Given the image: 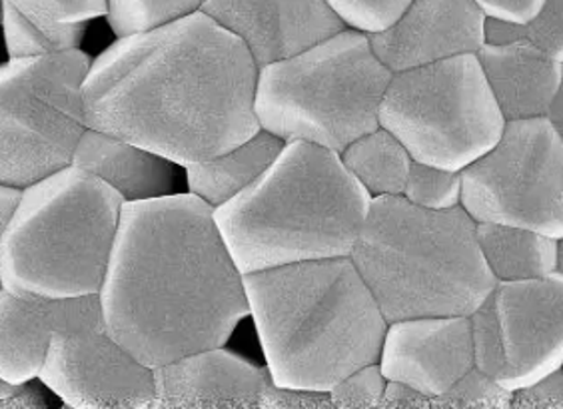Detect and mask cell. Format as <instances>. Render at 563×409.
Wrapping results in <instances>:
<instances>
[{
	"label": "cell",
	"instance_id": "8992f818",
	"mask_svg": "<svg viewBox=\"0 0 563 409\" xmlns=\"http://www.w3.org/2000/svg\"><path fill=\"white\" fill-rule=\"evenodd\" d=\"M124 200L109 184L66 166L22 190L0 242V278L16 296L98 294Z\"/></svg>",
	"mask_w": 563,
	"mask_h": 409
},
{
	"label": "cell",
	"instance_id": "3957f363",
	"mask_svg": "<svg viewBox=\"0 0 563 409\" xmlns=\"http://www.w3.org/2000/svg\"><path fill=\"white\" fill-rule=\"evenodd\" d=\"M244 290L278 388L330 391L378 364L388 320L350 256L250 272Z\"/></svg>",
	"mask_w": 563,
	"mask_h": 409
},
{
	"label": "cell",
	"instance_id": "f1b7e54d",
	"mask_svg": "<svg viewBox=\"0 0 563 409\" xmlns=\"http://www.w3.org/2000/svg\"><path fill=\"white\" fill-rule=\"evenodd\" d=\"M386 386L388 379L382 374L379 364H369L338 382L328 394L338 409L379 408Z\"/></svg>",
	"mask_w": 563,
	"mask_h": 409
},
{
	"label": "cell",
	"instance_id": "9c48e42d",
	"mask_svg": "<svg viewBox=\"0 0 563 409\" xmlns=\"http://www.w3.org/2000/svg\"><path fill=\"white\" fill-rule=\"evenodd\" d=\"M82 51L11 58L0 65V184L26 188L70 166L88 129Z\"/></svg>",
	"mask_w": 563,
	"mask_h": 409
},
{
	"label": "cell",
	"instance_id": "8fae6325",
	"mask_svg": "<svg viewBox=\"0 0 563 409\" xmlns=\"http://www.w3.org/2000/svg\"><path fill=\"white\" fill-rule=\"evenodd\" d=\"M476 367L509 391L563 367V274L498 281L470 316Z\"/></svg>",
	"mask_w": 563,
	"mask_h": 409
},
{
	"label": "cell",
	"instance_id": "4316f807",
	"mask_svg": "<svg viewBox=\"0 0 563 409\" xmlns=\"http://www.w3.org/2000/svg\"><path fill=\"white\" fill-rule=\"evenodd\" d=\"M514 391L504 388L499 382L482 369L472 367L466 376L460 377L452 388L442 396L430 399L435 409H506L511 408Z\"/></svg>",
	"mask_w": 563,
	"mask_h": 409
},
{
	"label": "cell",
	"instance_id": "8d00e7d4",
	"mask_svg": "<svg viewBox=\"0 0 563 409\" xmlns=\"http://www.w3.org/2000/svg\"><path fill=\"white\" fill-rule=\"evenodd\" d=\"M550 119L555 124V129L560 130L563 139V87L560 97H558L555 104H553L552 112H550Z\"/></svg>",
	"mask_w": 563,
	"mask_h": 409
},
{
	"label": "cell",
	"instance_id": "f546056e",
	"mask_svg": "<svg viewBox=\"0 0 563 409\" xmlns=\"http://www.w3.org/2000/svg\"><path fill=\"white\" fill-rule=\"evenodd\" d=\"M14 9L36 21L82 24L109 14V0H9Z\"/></svg>",
	"mask_w": 563,
	"mask_h": 409
},
{
	"label": "cell",
	"instance_id": "ba28073f",
	"mask_svg": "<svg viewBox=\"0 0 563 409\" xmlns=\"http://www.w3.org/2000/svg\"><path fill=\"white\" fill-rule=\"evenodd\" d=\"M379 126L406 146L412 161L462 173L496 146L506 117L477 54H460L394 73Z\"/></svg>",
	"mask_w": 563,
	"mask_h": 409
},
{
	"label": "cell",
	"instance_id": "4fadbf2b",
	"mask_svg": "<svg viewBox=\"0 0 563 409\" xmlns=\"http://www.w3.org/2000/svg\"><path fill=\"white\" fill-rule=\"evenodd\" d=\"M379 369L432 399L476 367L470 316H423L388 323Z\"/></svg>",
	"mask_w": 563,
	"mask_h": 409
},
{
	"label": "cell",
	"instance_id": "5b68a950",
	"mask_svg": "<svg viewBox=\"0 0 563 409\" xmlns=\"http://www.w3.org/2000/svg\"><path fill=\"white\" fill-rule=\"evenodd\" d=\"M464 206L428 210L404 196L372 198L350 259L388 323L472 316L498 280Z\"/></svg>",
	"mask_w": 563,
	"mask_h": 409
},
{
	"label": "cell",
	"instance_id": "e575fe53",
	"mask_svg": "<svg viewBox=\"0 0 563 409\" xmlns=\"http://www.w3.org/2000/svg\"><path fill=\"white\" fill-rule=\"evenodd\" d=\"M379 408L426 409L430 408V398H428L426 394H422V391L410 388V386H406V384H400V382H388V386H386V391H384V398H382Z\"/></svg>",
	"mask_w": 563,
	"mask_h": 409
},
{
	"label": "cell",
	"instance_id": "ab89813d",
	"mask_svg": "<svg viewBox=\"0 0 563 409\" xmlns=\"http://www.w3.org/2000/svg\"><path fill=\"white\" fill-rule=\"evenodd\" d=\"M0 290H4V286H2V278H0Z\"/></svg>",
	"mask_w": 563,
	"mask_h": 409
},
{
	"label": "cell",
	"instance_id": "d590c367",
	"mask_svg": "<svg viewBox=\"0 0 563 409\" xmlns=\"http://www.w3.org/2000/svg\"><path fill=\"white\" fill-rule=\"evenodd\" d=\"M22 188H14L9 184H0V242L7 232V226L14 215L16 206L21 202Z\"/></svg>",
	"mask_w": 563,
	"mask_h": 409
},
{
	"label": "cell",
	"instance_id": "5bb4252c",
	"mask_svg": "<svg viewBox=\"0 0 563 409\" xmlns=\"http://www.w3.org/2000/svg\"><path fill=\"white\" fill-rule=\"evenodd\" d=\"M200 11L239 36L258 68L346 29L325 0H202Z\"/></svg>",
	"mask_w": 563,
	"mask_h": 409
},
{
	"label": "cell",
	"instance_id": "cb8c5ba5",
	"mask_svg": "<svg viewBox=\"0 0 563 409\" xmlns=\"http://www.w3.org/2000/svg\"><path fill=\"white\" fill-rule=\"evenodd\" d=\"M202 0H109V24L114 34L131 36L200 11Z\"/></svg>",
	"mask_w": 563,
	"mask_h": 409
},
{
	"label": "cell",
	"instance_id": "7c38bea8",
	"mask_svg": "<svg viewBox=\"0 0 563 409\" xmlns=\"http://www.w3.org/2000/svg\"><path fill=\"white\" fill-rule=\"evenodd\" d=\"M41 382L75 409H144L154 401L152 367L107 332L104 322L56 332Z\"/></svg>",
	"mask_w": 563,
	"mask_h": 409
},
{
	"label": "cell",
	"instance_id": "603a6c76",
	"mask_svg": "<svg viewBox=\"0 0 563 409\" xmlns=\"http://www.w3.org/2000/svg\"><path fill=\"white\" fill-rule=\"evenodd\" d=\"M2 29L4 43L11 58H29L43 54L75 51L82 43L87 22L82 24H60V22L36 21L9 0H2Z\"/></svg>",
	"mask_w": 563,
	"mask_h": 409
},
{
	"label": "cell",
	"instance_id": "74e56055",
	"mask_svg": "<svg viewBox=\"0 0 563 409\" xmlns=\"http://www.w3.org/2000/svg\"><path fill=\"white\" fill-rule=\"evenodd\" d=\"M555 272L563 274V237L558 240V268H555Z\"/></svg>",
	"mask_w": 563,
	"mask_h": 409
},
{
	"label": "cell",
	"instance_id": "d4e9b609",
	"mask_svg": "<svg viewBox=\"0 0 563 409\" xmlns=\"http://www.w3.org/2000/svg\"><path fill=\"white\" fill-rule=\"evenodd\" d=\"M523 38L563 65V0H543L542 9L528 24L486 22V43Z\"/></svg>",
	"mask_w": 563,
	"mask_h": 409
},
{
	"label": "cell",
	"instance_id": "44dd1931",
	"mask_svg": "<svg viewBox=\"0 0 563 409\" xmlns=\"http://www.w3.org/2000/svg\"><path fill=\"white\" fill-rule=\"evenodd\" d=\"M477 244L498 281L536 280L558 268V240L528 228L477 222Z\"/></svg>",
	"mask_w": 563,
	"mask_h": 409
},
{
	"label": "cell",
	"instance_id": "836d02e7",
	"mask_svg": "<svg viewBox=\"0 0 563 409\" xmlns=\"http://www.w3.org/2000/svg\"><path fill=\"white\" fill-rule=\"evenodd\" d=\"M46 408V398L43 391L24 384H12L9 379L0 377V409H41Z\"/></svg>",
	"mask_w": 563,
	"mask_h": 409
},
{
	"label": "cell",
	"instance_id": "277c9868",
	"mask_svg": "<svg viewBox=\"0 0 563 409\" xmlns=\"http://www.w3.org/2000/svg\"><path fill=\"white\" fill-rule=\"evenodd\" d=\"M372 204L338 152L288 142L258 180L214 208L242 274L350 256Z\"/></svg>",
	"mask_w": 563,
	"mask_h": 409
},
{
	"label": "cell",
	"instance_id": "1f68e13d",
	"mask_svg": "<svg viewBox=\"0 0 563 409\" xmlns=\"http://www.w3.org/2000/svg\"><path fill=\"white\" fill-rule=\"evenodd\" d=\"M332 399L328 391L312 389L278 388L272 382L271 388L262 396L261 409H330Z\"/></svg>",
	"mask_w": 563,
	"mask_h": 409
},
{
	"label": "cell",
	"instance_id": "4dcf8cb0",
	"mask_svg": "<svg viewBox=\"0 0 563 409\" xmlns=\"http://www.w3.org/2000/svg\"><path fill=\"white\" fill-rule=\"evenodd\" d=\"M511 408L516 409H563V367L530 388L514 391Z\"/></svg>",
	"mask_w": 563,
	"mask_h": 409
},
{
	"label": "cell",
	"instance_id": "30bf717a",
	"mask_svg": "<svg viewBox=\"0 0 563 409\" xmlns=\"http://www.w3.org/2000/svg\"><path fill=\"white\" fill-rule=\"evenodd\" d=\"M460 174L476 222L563 237V139L550 117L506 120L496 146Z\"/></svg>",
	"mask_w": 563,
	"mask_h": 409
},
{
	"label": "cell",
	"instance_id": "ffe728a7",
	"mask_svg": "<svg viewBox=\"0 0 563 409\" xmlns=\"http://www.w3.org/2000/svg\"><path fill=\"white\" fill-rule=\"evenodd\" d=\"M284 146L286 142L261 129L232 151L186 164L190 195L198 196L212 208L227 204L271 168Z\"/></svg>",
	"mask_w": 563,
	"mask_h": 409
},
{
	"label": "cell",
	"instance_id": "9a60e30c",
	"mask_svg": "<svg viewBox=\"0 0 563 409\" xmlns=\"http://www.w3.org/2000/svg\"><path fill=\"white\" fill-rule=\"evenodd\" d=\"M486 14L474 0H413L388 31L372 34L374 53L391 73L433 65L486 44Z\"/></svg>",
	"mask_w": 563,
	"mask_h": 409
},
{
	"label": "cell",
	"instance_id": "484cf974",
	"mask_svg": "<svg viewBox=\"0 0 563 409\" xmlns=\"http://www.w3.org/2000/svg\"><path fill=\"white\" fill-rule=\"evenodd\" d=\"M401 196L428 210H450L462 206V174L412 161Z\"/></svg>",
	"mask_w": 563,
	"mask_h": 409
},
{
	"label": "cell",
	"instance_id": "83f0119b",
	"mask_svg": "<svg viewBox=\"0 0 563 409\" xmlns=\"http://www.w3.org/2000/svg\"><path fill=\"white\" fill-rule=\"evenodd\" d=\"M413 0H325L344 26L356 33L372 34L388 31Z\"/></svg>",
	"mask_w": 563,
	"mask_h": 409
},
{
	"label": "cell",
	"instance_id": "52a82bcc",
	"mask_svg": "<svg viewBox=\"0 0 563 409\" xmlns=\"http://www.w3.org/2000/svg\"><path fill=\"white\" fill-rule=\"evenodd\" d=\"M391 73L369 36L344 29L280 63L258 68L254 110L262 130L286 142L340 152L379 129Z\"/></svg>",
	"mask_w": 563,
	"mask_h": 409
},
{
	"label": "cell",
	"instance_id": "2e32d148",
	"mask_svg": "<svg viewBox=\"0 0 563 409\" xmlns=\"http://www.w3.org/2000/svg\"><path fill=\"white\" fill-rule=\"evenodd\" d=\"M154 409L261 408L272 386L268 369L250 364L234 352L210 347L152 369Z\"/></svg>",
	"mask_w": 563,
	"mask_h": 409
},
{
	"label": "cell",
	"instance_id": "e0dca14e",
	"mask_svg": "<svg viewBox=\"0 0 563 409\" xmlns=\"http://www.w3.org/2000/svg\"><path fill=\"white\" fill-rule=\"evenodd\" d=\"M104 322L98 294L76 298L16 296L0 290V377L24 384L38 377L56 332Z\"/></svg>",
	"mask_w": 563,
	"mask_h": 409
},
{
	"label": "cell",
	"instance_id": "ac0fdd59",
	"mask_svg": "<svg viewBox=\"0 0 563 409\" xmlns=\"http://www.w3.org/2000/svg\"><path fill=\"white\" fill-rule=\"evenodd\" d=\"M476 54L506 120L550 117L562 92V63L523 38L486 43Z\"/></svg>",
	"mask_w": 563,
	"mask_h": 409
},
{
	"label": "cell",
	"instance_id": "7402d4cb",
	"mask_svg": "<svg viewBox=\"0 0 563 409\" xmlns=\"http://www.w3.org/2000/svg\"><path fill=\"white\" fill-rule=\"evenodd\" d=\"M340 158L372 198L401 196L412 166L410 152L382 126L347 144Z\"/></svg>",
	"mask_w": 563,
	"mask_h": 409
},
{
	"label": "cell",
	"instance_id": "f35d334b",
	"mask_svg": "<svg viewBox=\"0 0 563 409\" xmlns=\"http://www.w3.org/2000/svg\"><path fill=\"white\" fill-rule=\"evenodd\" d=\"M0 22H2V0H0Z\"/></svg>",
	"mask_w": 563,
	"mask_h": 409
},
{
	"label": "cell",
	"instance_id": "d6a6232c",
	"mask_svg": "<svg viewBox=\"0 0 563 409\" xmlns=\"http://www.w3.org/2000/svg\"><path fill=\"white\" fill-rule=\"evenodd\" d=\"M489 21L528 24L540 12L543 0H474Z\"/></svg>",
	"mask_w": 563,
	"mask_h": 409
},
{
	"label": "cell",
	"instance_id": "d6986e66",
	"mask_svg": "<svg viewBox=\"0 0 563 409\" xmlns=\"http://www.w3.org/2000/svg\"><path fill=\"white\" fill-rule=\"evenodd\" d=\"M70 164L109 184L124 202L173 195V162L100 130H85Z\"/></svg>",
	"mask_w": 563,
	"mask_h": 409
},
{
	"label": "cell",
	"instance_id": "6da1fadb",
	"mask_svg": "<svg viewBox=\"0 0 563 409\" xmlns=\"http://www.w3.org/2000/svg\"><path fill=\"white\" fill-rule=\"evenodd\" d=\"M256 80L258 65L239 36L196 11L122 36L92 60L85 120L88 129L186 166L261 130Z\"/></svg>",
	"mask_w": 563,
	"mask_h": 409
},
{
	"label": "cell",
	"instance_id": "7a4b0ae2",
	"mask_svg": "<svg viewBox=\"0 0 563 409\" xmlns=\"http://www.w3.org/2000/svg\"><path fill=\"white\" fill-rule=\"evenodd\" d=\"M98 296L107 332L152 369L227 345L250 316L214 208L195 195L122 204Z\"/></svg>",
	"mask_w": 563,
	"mask_h": 409
}]
</instances>
